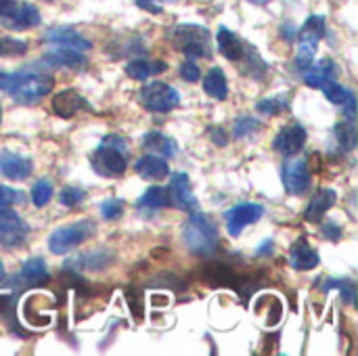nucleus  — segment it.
Listing matches in <instances>:
<instances>
[{"label": "nucleus", "instance_id": "nucleus-25", "mask_svg": "<svg viewBox=\"0 0 358 356\" xmlns=\"http://www.w3.org/2000/svg\"><path fill=\"white\" fill-rule=\"evenodd\" d=\"M325 34H327V19H325L323 15H313V17H308L306 23L302 25L298 38H300V40L319 42Z\"/></svg>", "mask_w": 358, "mask_h": 356}, {"label": "nucleus", "instance_id": "nucleus-22", "mask_svg": "<svg viewBox=\"0 0 358 356\" xmlns=\"http://www.w3.org/2000/svg\"><path fill=\"white\" fill-rule=\"evenodd\" d=\"M203 90L208 97L216 99V101H224L229 97V80L227 73L220 67H212L206 78H203Z\"/></svg>", "mask_w": 358, "mask_h": 356}, {"label": "nucleus", "instance_id": "nucleus-19", "mask_svg": "<svg viewBox=\"0 0 358 356\" xmlns=\"http://www.w3.org/2000/svg\"><path fill=\"white\" fill-rule=\"evenodd\" d=\"M134 170L141 178L145 180H159V178H166L170 174V168H168V162L162 157V155H143L141 159H136L134 164Z\"/></svg>", "mask_w": 358, "mask_h": 356}, {"label": "nucleus", "instance_id": "nucleus-38", "mask_svg": "<svg viewBox=\"0 0 358 356\" xmlns=\"http://www.w3.org/2000/svg\"><path fill=\"white\" fill-rule=\"evenodd\" d=\"M180 78L182 80H187V82H197L199 78H201V69H199V65L193 61V59H187L182 65H180Z\"/></svg>", "mask_w": 358, "mask_h": 356}, {"label": "nucleus", "instance_id": "nucleus-16", "mask_svg": "<svg viewBox=\"0 0 358 356\" xmlns=\"http://www.w3.org/2000/svg\"><path fill=\"white\" fill-rule=\"evenodd\" d=\"M319 262H321L319 252L304 237L298 239L292 245V252H289V264H292V269H296V271H313V269L319 266Z\"/></svg>", "mask_w": 358, "mask_h": 356}, {"label": "nucleus", "instance_id": "nucleus-12", "mask_svg": "<svg viewBox=\"0 0 358 356\" xmlns=\"http://www.w3.org/2000/svg\"><path fill=\"white\" fill-rule=\"evenodd\" d=\"M306 143V130L300 126V124H289V126H283L279 130V134L275 136L273 141V147L281 153V155H296Z\"/></svg>", "mask_w": 358, "mask_h": 356}, {"label": "nucleus", "instance_id": "nucleus-7", "mask_svg": "<svg viewBox=\"0 0 358 356\" xmlns=\"http://www.w3.org/2000/svg\"><path fill=\"white\" fill-rule=\"evenodd\" d=\"M264 214V206L260 204H252V201H245V204H239L235 208H231L227 212V231L231 237H239L241 231L254 222H258Z\"/></svg>", "mask_w": 358, "mask_h": 356}, {"label": "nucleus", "instance_id": "nucleus-9", "mask_svg": "<svg viewBox=\"0 0 358 356\" xmlns=\"http://www.w3.org/2000/svg\"><path fill=\"white\" fill-rule=\"evenodd\" d=\"M2 25H6L8 29H29V27H36L40 25L42 17H40V10L29 4V2H13V6L4 13V17H0Z\"/></svg>", "mask_w": 358, "mask_h": 356}, {"label": "nucleus", "instance_id": "nucleus-24", "mask_svg": "<svg viewBox=\"0 0 358 356\" xmlns=\"http://www.w3.org/2000/svg\"><path fill=\"white\" fill-rule=\"evenodd\" d=\"M21 277L31 283V285H40V283H48L50 275L46 269V262L42 258H29L23 266H21Z\"/></svg>", "mask_w": 358, "mask_h": 356}, {"label": "nucleus", "instance_id": "nucleus-41", "mask_svg": "<svg viewBox=\"0 0 358 356\" xmlns=\"http://www.w3.org/2000/svg\"><path fill=\"white\" fill-rule=\"evenodd\" d=\"M141 8H147L149 13H162V6L159 4H153V0H138L136 2Z\"/></svg>", "mask_w": 358, "mask_h": 356}, {"label": "nucleus", "instance_id": "nucleus-21", "mask_svg": "<svg viewBox=\"0 0 358 356\" xmlns=\"http://www.w3.org/2000/svg\"><path fill=\"white\" fill-rule=\"evenodd\" d=\"M136 208L143 212H153V210H162V208H172V199H170V191L168 187H149L136 201Z\"/></svg>", "mask_w": 358, "mask_h": 356}, {"label": "nucleus", "instance_id": "nucleus-1", "mask_svg": "<svg viewBox=\"0 0 358 356\" xmlns=\"http://www.w3.org/2000/svg\"><path fill=\"white\" fill-rule=\"evenodd\" d=\"M90 166L99 176L117 178L128 168V143L120 134H109L90 155Z\"/></svg>", "mask_w": 358, "mask_h": 356}, {"label": "nucleus", "instance_id": "nucleus-27", "mask_svg": "<svg viewBox=\"0 0 358 356\" xmlns=\"http://www.w3.org/2000/svg\"><path fill=\"white\" fill-rule=\"evenodd\" d=\"M317 46H319V42H313V40H300V44H298V57H296V67H298L300 71H306L308 67H313Z\"/></svg>", "mask_w": 358, "mask_h": 356}, {"label": "nucleus", "instance_id": "nucleus-37", "mask_svg": "<svg viewBox=\"0 0 358 356\" xmlns=\"http://www.w3.org/2000/svg\"><path fill=\"white\" fill-rule=\"evenodd\" d=\"M285 107H287V103L281 101V99H262V101L256 103V109L262 111V113H268V115H277V113H281Z\"/></svg>", "mask_w": 358, "mask_h": 356}, {"label": "nucleus", "instance_id": "nucleus-39", "mask_svg": "<svg viewBox=\"0 0 358 356\" xmlns=\"http://www.w3.org/2000/svg\"><path fill=\"white\" fill-rule=\"evenodd\" d=\"M342 105H346V107H344L346 118H348L350 122H355V115H357V101H355V94H350Z\"/></svg>", "mask_w": 358, "mask_h": 356}, {"label": "nucleus", "instance_id": "nucleus-15", "mask_svg": "<svg viewBox=\"0 0 358 356\" xmlns=\"http://www.w3.org/2000/svg\"><path fill=\"white\" fill-rule=\"evenodd\" d=\"M0 174L10 180H25L31 174V162L15 151L0 149Z\"/></svg>", "mask_w": 358, "mask_h": 356}, {"label": "nucleus", "instance_id": "nucleus-31", "mask_svg": "<svg viewBox=\"0 0 358 356\" xmlns=\"http://www.w3.org/2000/svg\"><path fill=\"white\" fill-rule=\"evenodd\" d=\"M126 73H128V78H132V80H147L149 76H151V63L149 61H145V59H132L128 65H126Z\"/></svg>", "mask_w": 358, "mask_h": 356}, {"label": "nucleus", "instance_id": "nucleus-44", "mask_svg": "<svg viewBox=\"0 0 358 356\" xmlns=\"http://www.w3.org/2000/svg\"><path fill=\"white\" fill-rule=\"evenodd\" d=\"M212 138H214V143H216L218 147H224V145H227V134H224V132H220V130L212 132Z\"/></svg>", "mask_w": 358, "mask_h": 356}, {"label": "nucleus", "instance_id": "nucleus-33", "mask_svg": "<svg viewBox=\"0 0 358 356\" xmlns=\"http://www.w3.org/2000/svg\"><path fill=\"white\" fill-rule=\"evenodd\" d=\"M340 290V294H342V298H344V302H348V304H352L355 302V296H357V287H355V281H348V279H342V281H338V279H334V281H329V283H325L323 285V290Z\"/></svg>", "mask_w": 358, "mask_h": 356}, {"label": "nucleus", "instance_id": "nucleus-34", "mask_svg": "<svg viewBox=\"0 0 358 356\" xmlns=\"http://www.w3.org/2000/svg\"><path fill=\"white\" fill-rule=\"evenodd\" d=\"M124 214V201L117 197H109L101 204V216L105 220H117Z\"/></svg>", "mask_w": 358, "mask_h": 356}, {"label": "nucleus", "instance_id": "nucleus-32", "mask_svg": "<svg viewBox=\"0 0 358 356\" xmlns=\"http://www.w3.org/2000/svg\"><path fill=\"white\" fill-rule=\"evenodd\" d=\"M27 50V42L15 38H0V57H21Z\"/></svg>", "mask_w": 358, "mask_h": 356}, {"label": "nucleus", "instance_id": "nucleus-26", "mask_svg": "<svg viewBox=\"0 0 358 356\" xmlns=\"http://www.w3.org/2000/svg\"><path fill=\"white\" fill-rule=\"evenodd\" d=\"M336 138H338V143H340V149H342V153H348V151H352L355 147H357V128H355V122H342V124H338L336 126Z\"/></svg>", "mask_w": 358, "mask_h": 356}, {"label": "nucleus", "instance_id": "nucleus-20", "mask_svg": "<svg viewBox=\"0 0 358 356\" xmlns=\"http://www.w3.org/2000/svg\"><path fill=\"white\" fill-rule=\"evenodd\" d=\"M336 201H338V195H336L334 189H319L313 195V199H310V204H308V208L304 212V220H308V222H321L323 216H325V212L329 208H334Z\"/></svg>", "mask_w": 358, "mask_h": 356}, {"label": "nucleus", "instance_id": "nucleus-23", "mask_svg": "<svg viewBox=\"0 0 358 356\" xmlns=\"http://www.w3.org/2000/svg\"><path fill=\"white\" fill-rule=\"evenodd\" d=\"M143 147L153 151L155 155H162V157H174L178 153L176 141L162 134V132H147L143 136Z\"/></svg>", "mask_w": 358, "mask_h": 356}, {"label": "nucleus", "instance_id": "nucleus-14", "mask_svg": "<svg viewBox=\"0 0 358 356\" xmlns=\"http://www.w3.org/2000/svg\"><path fill=\"white\" fill-rule=\"evenodd\" d=\"M80 109H92L90 103L73 88H67V90H61L52 97V111L55 115L59 118H73Z\"/></svg>", "mask_w": 358, "mask_h": 356}, {"label": "nucleus", "instance_id": "nucleus-3", "mask_svg": "<svg viewBox=\"0 0 358 356\" xmlns=\"http://www.w3.org/2000/svg\"><path fill=\"white\" fill-rule=\"evenodd\" d=\"M94 233H96V225H94V220H88V218L63 225L48 235V252L55 256L67 254L71 248L88 241Z\"/></svg>", "mask_w": 358, "mask_h": 356}, {"label": "nucleus", "instance_id": "nucleus-52", "mask_svg": "<svg viewBox=\"0 0 358 356\" xmlns=\"http://www.w3.org/2000/svg\"><path fill=\"white\" fill-rule=\"evenodd\" d=\"M136 2H138V0H136Z\"/></svg>", "mask_w": 358, "mask_h": 356}, {"label": "nucleus", "instance_id": "nucleus-48", "mask_svg": "<svg viewBox=\"0 0 358 356\" xmlns=\"http://www.w3.org/2000/svg\"><path fill=\"white\" fill-rule=\"evenodd\" d=\"M4 277H6V275H4V266H2V260H0V283L4 281Z\"/></svg>", "mask_w": 358, "mask_h": 356}, {"label": "nucleus", "instance_id": "nucleus-40", "mask_svg": "<svg viewBox=\"0 0 358 356\" xmlns=\"http://www.w3.org/2000/svg\"><path fill=\"white\" fill-rule=\"evenodd\" d=\"M323 235H325L327 239H331V241H338V239L342 237V229L336 227V225H325V227H323Z\"/></svg>", "mask_w": 358, "mask_h": 356}, {"label": "nucleus", "instance_id": "nucleus-36", "mask_svg": "<svg viewBox=\"0 0 358 356\" xmlns=\"http://www.w3.org/2000/svg\"><path fill=\"white\" fill-rule=\"evenodd\" d=\"M23 201H25L23 191H17V189H13V187L0 185V208H10V206L23 204Z\"/></svg>", "mask_w": 358, "mask_h": 356}, {"label": "nucleus", "instance_id": "nucleus-35", "mask_svg": "<svg viewBox=\"0 0 358 356\" xmlns=\"http://www.w3.org/2000/svg\"><path fill=\"white\" fill-rule=\"evenodd\" d=\"M86 197V193L78 187H65L61 193H59V201L65 206V208H76L78 204H82Z\"/></svg>", "mask_w": 358, "mask_h": 356}, {"label": "nucleus", "instance_id": "nucleus-17", "mask_svg": "<svg viewBox=\"0 0 358 356\" xmlns=\"http://www.w3.org/2000/svg\"><path fill=\"white\" fill-rule=\"evenodd\" d=\"M44 38L48 42H52V44L67 46V48H76V50H88V48H92V42L86 40L73 27H52V29H48L44 34Z\"/></svg>", "mask_w": 358, "mask_h": 356}, {"label": "nucleus", "instance_id": "nucleus-46", "mask_svg": "<svg viewBox=\"0 0 358 356\" xmlns=\"http://www.w3.org/2000/svg\"><path fill=\"white\" fill-rule=\"evenodd\" d=\"M15 0H0V17H4V13L13 6Z\"/></svg>", "mask_w": 358, "mask_h": 356}, {"label": "nucleus", "instance_id": "nucleus-8", "mask_svg": "<svg viewBox=\"0 0 358 356\" xmlns=\"http://www.w3.org/2000/svg\"><path fill=\"white\" fill-rule=\"evenodd\" d=\"M27 225L10 208H0V243L6 248H19L25 241Z\"/></svg>", "mask_w": 358, "mask_h": 356}, {"label": "nucleus", "instance_id": "nucleus-42", "mask_svg": "<svg viewBox=\"0 0 358 356\" xmlns=\"http://www.w3.org/2000/svg\"><path fill=\"white\" fill-rule=\"evenodd\" d=\"M273 252H275L273 241H264V243H262V248H258V250H256V256H271Z\"/></svg>", "mask_w": 358, "mask_h": 356}, {"label": "nucleus", "instance_id": "nucleus-51", "mask_svg": "<svg viewBox=\"0 0 358 356\" xmlns=\"http://www.w3.org/2000/svg\"><path fill=\"white\" fill-rule=\"evenodd\" d=\"M166 2H174V0H166Z\"/></svg>", "mask_w": 358, "mask_h": 356}, {"label": "nucleus", "instance_id": "nucleus-2", "mask_svg": "<svg viewBox=\"0 0 358 356\" xmlns=\"http://www.w3.org/2000/svg\"><path fill=\"white\" fill-rule=\"evenodd\" d=\"M182 241L193 254L212 256L218 250V231L214 222L197 210V212H191V218L185 222Z\"/></svg>", "mask_w": 358, "mask_h": 356}, {"label": "nucleus", "instance_id": "nucleus-45", "mask_svg": "<svg viewBox=\"0 0 358 356\" xmlns=\"http://www.w3.org/2000/svg\"><path fill=\"white\" fill-rule=\"evenodd\" d=\"M162 71H166V63H164V61L151 63V73H162Z\"/></svg>", "mask_w": 358, "mask_h": 356}, {"label": "nucleus", "instance_id": "nucleus-28", "mask_svg": "<svg viewBox=\"0 0 358 356\" xmlns=\"http://www.w3.org/2000/svg\"><path fill=\"white\" fill-rule=\"evenodd\" d=\"M321 90H323V94L331 101V103H336V105H342L352 92L348 90V88H344L340 82H336L334 78H329L323 86H321Z\"/></svg>", "mask_w": 358, "mask_h": 356}, {"label": "nucleus", "instance_id": "nucleus-30", "mask_svg": "<svg viewBox=\"0 0 358 356\" xmlns=\"http://www.w3.org/2000/svg\"><path fill=\"white\" fill-rule=\"evenodd\" d=\"M260 122L258 120H254V118H239L235 124H233V136L239 141V138H245L248 134H254V132H258L260 130Z\"/></svg>", "mask_w": 358, "mask_h": 356}, {"label": "nucleus", "instance_id": "nucleus-11", "mask_svg": "<svg viewBox=\"0 0 358 356\" xmlns=\"http://www.w3.org/2000/svg\"><path fill=\"white\" fill-rule=\"evenodd\" d=\"M283 185L292 195H304L310 187V168L304 159H292L283 166Z\"/></svg>", "mask_w": 358, "mask_h": 356}, {"label": "nucleus", "instance_id": "nucleus-43", "mask_svg": "<svg viewBox=\"0 0 358 356\" xmlns=\"http://www.w3.org/2000/svg\"><path fill=\"white\" fill-rule=\"evenodd\" d=\"M281 31H283V38L289 40V42L296 38V29H294V25H289V23H285V25L281 27Z\"/></svg>", "mask_w": 358, "mask_h": 356}, {"label": "nucleus", "instance_id": "nucleus-50", "mask_svg": "<svg viewBox=\"0 0 358 356\" xmlns=\"http://www.w3.org/2000/svg\"><path fill=\"white\" fill-rule=\"evenodd\" d=\"M0 122H2V109H0Z\"/></svg>", "mask_w": 358, "mask_h": 356}, {"label": "nucleus", "instance_id": "nucleus-5", "mask_svg": "<svg viewBox=\"0 0 358 356\" xmlns=\"http://www.w3.org/2000/svg\"><path fill=\"white\" fill-rule=\"evenodd\" d=\"M55 88V80L50 76L40 73H17L15 86L10 88V97L21 105H34L50 94Z\"/></svg>", "mask_w": 358, "mask_h": 356}, {"label": "nucleus", "instance_id": "nucleus-13", "mask_svg": "<svg viewBox=\"0 0 358 356\" xmlns=\"http://www.w3.org/2000/svg\"><path fill=\"white\" fill-rule=\"evenodd\" d=\"M86 57L82 50L67 48V46H57L42 57V65L46 67H67V69H84L86 67Z\"/></svg>", "mask_w": 358, "mask_h": 356}, {"label": "nucleus", "instance_id": "nucleus-49", "mask_svg": "<svg viewBox=\"0 0 358 356\" xmlns=\"http://www.w3.org/2000/svg\"><path fill=\"white\" fill-rule=\"evenodd\" d=\"M250 2H254V4H266V2H271V0H250Z\"/></svg>", "mask_w": 358, "mask_h": 356}, {"label": "nucleus", "instance_id": "nucleus-10", "mask_svg": "<svg viewBox=\"0 0 358 356\" xmlns=\"http://www.w3.org/2000/svg\"><path fill=\"white\" fill-rule=\"evenodd\" d=\"M170 199H172V206L182 210V212H197L199 210V201L197 197L193 195L191 191V183H189V176L185 172H174L172 178H170Z\"/></svg>", "mask_w": 358, "mask_h": 356}, {"label": "nucleus", "instance_id": "nucleus-18", "mask_svg": "<svg viewBox=\"0 0 358 356\" xmlns=\"http://www.w3.org/2000/svg\"><path fill=\"white\" fill-rule=\"evenodd\" d=\"M216 40H218V50L222 52L224 59H229V61H233V63H237V61L243 59V55H245V44H243V40H241L235 31H231L227 25H220V27H218Z\"/></svg>", "mask_w": 358, "mask_h": 356}, {"label": "nucleus", "instance_id": "nucleus-47", "mask_svg": "<svg viewBox=\"0 0 358 356\" xmlns=\"http://www.w3.org/2000/svg\"><path fill=\"white\" fill-rule=\"evenodd\" d=\"M153 304H168V298H157V296H153Z\"/></svg>", "mask_w": 358, "mask_h": 356}, {"label": "nucleus", "instance_id": "nucleus-4", "mask_svg": "<svg viewBox=\"0 0 358 356\" xmlns=\"http://www.w3.org/2000/svg\"><path fill=\"white\" fill-rule=\"evenodd\" d=\"M172 44L185 52L187 59H201V57H210V31L201 25H193V23H182L176 25L170 31Z\"/></svg>", "mask_w": 358, "mask_h": 356}, {"label": "nucleus", "instance_id": "nucleus-6", "mask_svg": "<svg viewBox=\"0 0 358 356\" xmlns=\"http://www.w3.org/2000/svg\"><path fill=\"white\" fill-rule=\"evenodd\" d=\"M138 103L153 113H168L180 105V94L166 82H149L138 92Z\"/></svg>", "mask_w": 358, "mask_h": 356}, {"label": "nucleus", "instance_id": "nucleus-29", "mask_svg": "<svg viewBox=\"0 0 358 356\" xmlns=\"http://www.w3.org/2000/svg\"><path fill=\"white\" fill-rule=\"evenodd\" d=\"M52 195H55V191H52V185H50L48 180H38V183L31 187V193H29L31 204H34L36 208H44V206L50 201Z\"/></svg>", "mask_w": 358, "mask_h": 356}]
</instances>
